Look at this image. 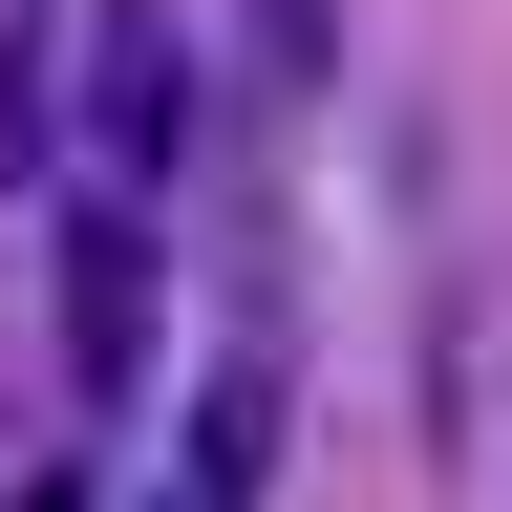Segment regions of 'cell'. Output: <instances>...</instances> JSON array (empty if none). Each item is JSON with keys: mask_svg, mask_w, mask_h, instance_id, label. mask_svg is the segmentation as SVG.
I'll return each mask as SVG.
<instances>
[{"mask_svg": "<svg viewBox=\"0 0 512 512\" xmlns=\"http://www.w3.org/2000/svg\"><path fill=\"white\" fill-rule=\"evenodd\" d=\"M256 470H278V384H256V363H235V384H214V406H192V427H171V470H150V512H256Z\"/></svg>", "mask_w": 512, "mask_h": 512, "instance_id": "3", "label": "cell"}, {"mask_svg": "<svg viewBox=\"0 0 512 512\" xmlns=\"http://www.w3.org/2000/svg\"><path fill=\"white\" fill-rule=\"evenodd\" d=\"M86 22L107 0H0V128L22 150H64V107H86Z\"/></svg>", "mask_w": 512, "mask_h": 512, "instance_id": "4", "label": "cell"}, {"mask_svg": "<svg viewBox=\"0 0 512 512\" xmlns=\"http://www.w3.org/2000/svg\"><path fill=\"white\" fill-rule=\"evenodd\" d=\"M256 22V86H342V0H235Z\"/></svg>", "mask_w": 512, "mask_h": 512, "instance_id": "5", "label": "cell"}, {"mask_svg": "<svg viewBox=\"0 0 512 512\" xmlns=\"http://www.w3.org/2000/svg\"><path fill=\"white\" fill-rule=\"evenodd\" d=\"M64 278H43V320H64V384L86 406H128L150 384V299H171V256H150V192H64Z\"/></svg>", "mask_w": 512, "mask_h": 512, "instance_id": "1", "label": "cell"}, {"mask_svg": "<svg viewBox=\"0 0 512 512\" xmlns=\"http://www.w3.org/2000/svg\"><path fill=\"white\" fill-rule=\"evenodd\" d=\"M64 128H86V192H150V171L192 150V43L150 22V0L86 22V107H64Z\"/></svg>", "mask_w": 512, "mask_h": 512, "instance_id": "2", "label": "cell"}]
</instances>
